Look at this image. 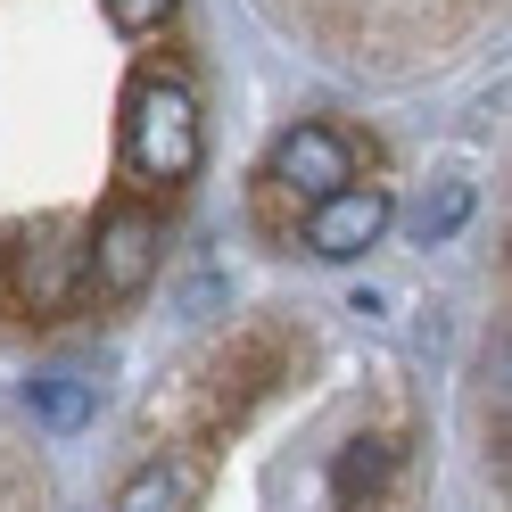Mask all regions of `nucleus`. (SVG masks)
<instances>
[{"instance_id":"1","label":"nucleus","mask_w":512,"mask_h":512,"mask_svg":"<svg viewBox=\"0 0 512 512\" xmlns=\"http://www.w3.org/2000/svg\"><path fill=\"white\" fill-rule=\"evenodd\" d=\"M207 157V116H199V91L182 75L149 67L133 91H124V166H133L149 190H174L199 174Z\"/></svg>"},{"instance_id":"2","label":"nucleus","mask_w":512,"mask_h":512,"mask_svg":"<svg viewBox=\"0 0 512 512\" xmlns=\"http://www.w3.org/2000/svg\"><path fill=\"white\" fill-rule=\"evenodd\" d=\"M83 298V232L25 223L0 232V314H67Z\"/></svg>"},{"instance_id":"3","label":"nucleus","mask_w":512,"mask_h":512,"mask_svg":"<svg viewBox=\"0 0 512 512\" xmlns=\"http://www.w3.org/2000/svg\"><path fill=\"white\" fill-rule=\"evenodd\" d=\"M157 265H166V215H157L149 199H116L83 232V290L108 298V306L141 298L149 281H157Z\"/></svg>"},{"instance_id":"4","label":"nucleus","mask_w":512,"mask_h":512,"mask_svg":"<svg viewBox=\"0 0 512 512\" xmlns=\"http://www.w3.org/2000/svg\"><path fill=\"white\" fill-rule=\"evenodd\" d=\"M356 182V141L339 124H290L273 149H265V190L273 199H331V190Z\"/></svg>"},{"instance_id":"5","label":"nucleus","mask_w":512,"mask_h":512,"mask_svg":"<svg viewBox=\"0 0 512 512\" xmlns=\"http://www.w3.org/2000/svg\"><path fill=\"white\" fill-rule=\"evenodd\" d=\"M389 223H397L389 182H347V190H331V199H314V207H306L298 240L323 256V265H356L364 248L389 240Z\"/></svg>"},{"instance_id":"6","label":"nucleus","mask_w":512,"mask_h":512,"mask_svg":"<svg viewBox=\"0 0 512 512\" xmlns=\"http://www.w3.org/2000/svg\"><path fill=\"white\" fill-rule=\"evenodd\" d=\"M389 471H397V446H389V438H347L339 463H331V504H339V512H380Z\"/></svg>"},{"instance_id":"7","label":"nucleus","mask_w":512,"mask_h":512,"mask_svg":"<svg viewBox=\"0 0 512 512\" xmlns=\"http://www.w3.org/2000/svg\"><path fill=\"white\" fill-rule=\"evenodd\" d=\"M116 512H199V471L182 455H157L116 488Z\"/></svg>"},{"instance_id":"8","label":"nucleus","mask_w":512,"mask_h":512,"mask_svg":"<svg viewBox=\"0 0 512 512\" xmlns=\"http://www.w3.org/2000/svg\"><path fill=\"white\" fill-rule=\"evenodd\" d=\"M25 405H34L42 430L75 438V430L91 422V405H100V389H91V380H75V372H34V380H25Z\"/></svg>"},{"instance_id":"9","label":"nucleus","mask_w":512,"mask_h":512,"mask_svg":"<svg viewBox=\"0 0 512 512\" xmlns=\"http://www.w3.org/2000/svg\"><path fill=\"white\" fill-rule=\"evenodd\" d=\"M463 215H471V182H438V199H422V207H413V240H422V248H438L446 232H463Z\"/></svg>"},{"instance_id":"10","label":"nucleus","mask_w":512,"mask_h":512,"mask_svg":"<svg viewBox=\"0 0 512 512\" xmlns=\"http://www.w3.org/2000/svg\"><path fill=\"white\" fill-rule=\"evenodd\" d=\"M100 9H108V25H116V34H157V25H166L174 17V0H100Z\"/></svg>"}]
</instances>
